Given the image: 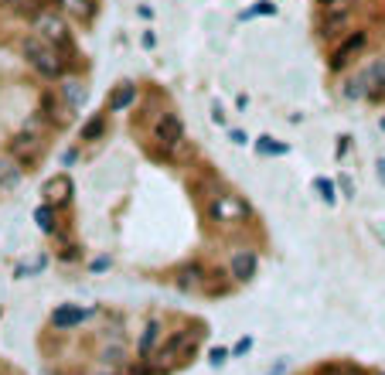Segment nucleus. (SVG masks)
I'll use <instances>...</instances> for the list:
<instances>
[{"label":"nucleus","mask_w":385,"mask_h":375,"mask_svg":"<svg viewBox=\"0 0 385 375\" xmlns=\"http://www.w3.org/2000/svg\"><path fill=\"white\" fill-rule=\"evenodd\" d=\"M348 21H351L348 3H341V7H328V10H324V24H321L324 31H321V34H324V38H337V34L348 27Z\"/></svg>","instance_id":"12"},{"label":"nucleus","mask_w":385,"mask_h":375,"mask_svg":"<svg viewBox=\"0 0 385 375\" xmlns=\"http://www.w3.org/2000/svg\"><path fill=\"white\" fill-rule=\"evenodd\" d=\"M317 3H321V7H324V10H328V7H341V3H344V0H317Z\"/></svg>","instance_id":"34"},{"label":"nucleus","mask_w":385,"mask_h":375,"mask_svg":"<svg viewBox=\"0 0 385 375\" xmlns=\"http://www.w3.org/2000/svg\"><path fill=\"white\" fill-rule=\"evenodd\" d=\"M160 321H147V327H144V334H140V345H136V355H140V362H147L150 355H154L157 341H160Z\"/></svg>","instance_id":"14"},{"label":"nucleus","mask_w":385,"mask_h":375,"mask_svg":"<svg viewBox=\"0 0 385 375\" xmlns=\"http://www.w3.org/2000/svg\"><path fill=\"white\" fill-rule=\"evenodd\" d=\"M211 123L215 127H225V109L222 106H211Z\"/></svg>","instance_id":"29"},{"label":"nucleus","mask_w":385,"mask_h":375,"mask_svg":"<svg viewBox=\"0 0 385 375\" xmlns=\"http://www.w3.org/2000/svg\"><path fill=\"white\" fill-rule=\"evenodd\" d=\"M45 201L55 205V208H65L69 201H72V194H76V185H72V178L69 174H55L52 181H45Z\"/></svg>","instance_id":"8"},{"label":"nucleus","mask_w":385,"mask_h":375,"mask_svg":"<svg viewBox=\"0 0 385 375\" xmlns=\"http://www.w3.org/2000/svg\"><path fill=\"white\" fill-rule=\"evenodd\" d=\"M379 375H385V372H379Z\"/></svg>","instance_id":"38"},{"label":"nucleus","mask_w":385,"mask_h":375,"mask_svg":"<svg viewBox=\"0 0 385 375\" xmlns=\"http://www.w3.org/2000/svg\"><path fill=\"white\" fill-rule=\"evenodd\" d=\"M85 318H89V311L78 307V304H62V307H55L52 311V324L58 331H72V327H78Z\"/></svg>","instance_id":"10"},{"label":"nucleus","mask_w":385,"mask_h":375,"mask_svg":"<svg viewBox=\"0 0 385 375\" xmlns=\"http://www.w3.org/2000/svg\"><path fill=\"white\" fill-rule=\"evenodd\" d=\"M34 27H38V34H41L45 41H52L62 55H72V34H69V24H65V14H62V10H48V7H45V10L34 17Z\"/></svg>","instance_id":"2"},{"label":"nucleus","mask_w":385,"mask_h":375,"mask_svg":"<svg viewBox=\"0 0 385 375\" xmlns=\"http://www.w3.org/2000/svg\"><path fill=\"white\" fill-rule=\"evenodd\" d=\"M202 273H205V269L198 267V263L184 267V269H181V276H178V287H181V290H188V287H198V283H202Z\"/></svg>","instance_id":"23"},{"label":"nucleus","mask_w":385,"mask_h":375,"mask_svg":"<svg viewBox=\"0 0 385 375\" xmlns=\"http://www.w3.org/2000/svg\"><path fill=\"white\" fill-rule=\"evenodd\" d=\"M375 85H379V69H375V62H372L368 69H361V72H355L351 79L344 82V89H341V96H344V99H372V92H375Z\"/></svg>","instance_id":"7"},{"label":"nucleus","mask_w":385,"mask_h":375,"mask_svg":"<svg viewBox=\"0 0 385 375\" xmlns=\"http://www.w3.org/2000/svg\"><path fill=\"white\" fill-rule=\"evenodd\" d=\"M198 338H202V331H178V334H171V341L160 345V351H157V358H160L157 369L164 372V362H181L188 351H195Z\"/></svg>","instance_id":"6"},{"label":"nucleus","mask_w":385,"mask_h":375,"mask_svg":"<svg viewBox=\"0 0 385 375\" xmlns=\"http://www.w3.org/2000/svg\"><path fill=\"white\" fill-rule=\"evenodd\" d=\"M375 167H379V181H382V185H385V157H382V161H379V164H375Z\"/></svg>","instance_id":"35"},{"label":"nucleus","mask_w":385,"mask_h":375,"mask_svg":"<svg viewBox=\"0 0 385 375\" xmlns=\"http://www.w3.org/2000/svg\"><path fill=\"white\" fill-rule=\"evenodd\" d=\"M4 7L14 14V17H24V21H34L41 10H45V0H4Z\"/></svg>","instance_id":"15"},{"label":"nucleus","mask_w":385,"mask_h":375,"mask_svg":"<svg viewBox=\"0 0 385 375\" xmlns=\"http://www.w3.org/2000/svg\"><path fill=\"white\" fill-rule=\"evenodd\" d=\"M256 154H262V157H283V154H290V147L286 143H276L273 136H259V143H256Z\"/></svg>","instance_id":"22"},{"label":"nucleus","mask_w":385,"mask_h":375,"mask_svg":"<svg viewBox=\"0 0 385 375\" xmlns=\"http://www.w3.org/2000/svg\"><path fill=\"white\" fill-rule=\"evenodd\" d=\"M365 45H368V31H351V34H348V38L334 48L328 69H331V72H344V69H348V65H351L361 52H365Z\"/></svg>","instance_id":"4"},{"label":"nucleus","mask_w":385,"mask_h":375,"mask_svg":"<svg viewBox=\"0 0 385 375\" xmlns=\"http://www.w3.org/2000/svg\"><path fill=\"white\" fill-rule=\"evenodd\" d=\"M21 174H24V167L18 161H10V157H0V191H10V188L21 181Z\"/></svg>","instance_id":"16"},{"label":"nucleus","mask_w":385,"mask_h":375,"mask_svg":"<svg viewBox=\"0 0 385 375\" xmlns=\"http://www.w3.org/2000/svg\"><path fill=\"white\" fill-rule=\"evenodd\" d=\"M375 69H379V85H375L372 99H385V58H379V62H375Z\"/></svg>","instance_id":"25"},{"label":"nucleus","mask_w":385,"mask_h":375,"mask_svg":"<svg viewBox=\"0 0 385 375\" xmlns=\"http://www.w3.org/2000/svg\"><path fill=\"white\" fill-rule=\"evenodd\" d=\"M106 365H120L123 362V348H113V351H106V358H103Z\"/></svg>","instance_id":"27"},{"label":"nucleus","mask_w":385,"mask_h":375,"mask_svg":"<svg viewBox=\"0 0 385 375\" xmlns=\"http://www.w3.org/2000/svg\"><path fill=\"white\" fill-rule=\"evenodd\" d=\"M341 375H365L361 369H341Z\"/></svg>","instance_id":"36"},{"label":"nucleus","mask_w":385,"mask_h":375,"mask_svg":"<svg viewBox=\"0 0 385 375\" xmlns=\"http://www.w3.org/2000/svg\"><path fill=\"white\" fill-rule=\"evenodd\" d=\"M276 0H256L253 7H246V10H239V21H253V17H276Z\"/></svg>","instance_id":"19"},{"label":"nucleus","mask_w":385,"mask_h":375,"mask_svg":"<svg viewBox=\"0 0 385 375\" xmlns=\"http://www.w3.org/2000/svg\"><path fill=\"white\" fill-rule=\"evenodd\" d=\"M58 92H62V99H65L69 109H78L85 103V89H82V82H76V79H65L58 85Z\"/></svg>","instance_id":"17"},{"label":"nucleus","mask_w":385,"mask_h":375,"mask_svg":"<svg viewBox=\"0 0 385 375\" xmlns=\"http://www.w3.org/2000/svg\"><path fill=\"white\" fill-rule=\"evenodd\" d=\"M133 103H136V85H133V82H120V85L109 92L106 109H109V113H123V109H130Z\"/></svg>","instance_id":"13"},{"label":"nucleus","mask_w":385,"mask_h":375,"mask_svg":"<svg viewBox=\"0 0 385 375\" xmlns=\"http://www.w3.org/2000/svg\"><path fill=\"white\" fill-rule=\"evenodd\" d=\"M256 269H259V256L253 249H239L229 263V273H232L235 283H249V280L256 276Z\"/></svg>","instance_id":"9"},{"label":"nucleus","mask_w":385,"mask_h":375,"mask_svg":"<svg viewBox=\"0 0 385 375\" xmlns=\"http://www.w3.org/2000/svg\"><path fill=\"white\" fill-rule=\"evenodd\" d=\"M229 355H232L229 348H211V358H208V362L218 369V365H225V362H229Z\"/></svg>","instance_id":"26"},{"label":"nucleus","mask_w":385,"mask_h":375,"mask_svg":"<svg viewBox=\"0 0 385 375\" xmlns=\"http://www.w3.org/2000/svg\"><path fill=\"white\" fill-rule=\"evenodd\" d=\"M154 140L157 147L164 150V154H171V150H178L181 140H184V123H181L178 113H164L160 120H157L154 127Z\"/></svg>","instance_id":"5"},{"label":"nucleus","mask_w":385,"mask_h":375,"mask_svg":"<svg viewBox=\"0 0 385 375\" xmlns=\"http://www.w3.org/2000/svg\"><path fill=\"white\" fill-rule=\"evenodd\" d=\"M58 10L78 24H89L96 17V0H58Z\"/></svg>","instance_id":"11"},{"label":"nucleus","mask_w":385,"mask_h":375,"mask_svg":"<svg viewBox=\"0 0 385 375\" xmlns=\"http://www.w3.org/2000/svg\"><path fill=\"white\" fill-rule=\"evenodd\" d=\"M21 52H24L27 65L41 76V79H62L65 76V55L55 48L52 41H45L41 34H31V38H24V45H21Z\"/></svg>","instance_id":"1"},{"label":"nucleus","mask_w":385,"mask_h":375,"mask_svg":"<svg viewBox=\"0 0 385 375\" xmlns=\"http://www.w3.org/2000/svg\"><path fill=\"white\" fill-rule=\"evenodd\" d=\"M379 127H382V134H385V113H382V116H379Z\"/></svg>","instance_id":"37"},{"label":"nucleus","mask_w":385,"mask_h":375,"mask_svg":"<svg viewBox=\"0 0 385 375\" xmlns=\"http://www.w3.org/2000/svg\"><path fill=\"white\" fill-rule=\"evenodd\" d=\"M314 188H317L321 201H328V205L337 201V194H334V181H328V178H314Z\"/></svg>","instance_id":"24"},{"label":"nucleus","mask_w":385,"mask_h":375,"mask_svg":"<svg viewBox=\"0 0 385 375\" xmlns=\"http://www.w3.org/2000/svg\"><path fill=\"white\" fill-rule=\"evenodd\" d=\"M154 45H157L154 31H144V48H154Z\"/></svg>","instance_id":"32"},{"label":"nucleus","mask_w":385,"mask_h":375,"mask_svg":"<svg viewBox=\"0 0 385 375\" xmlns=\"http://www.w3.org/2000/svg\"><path fill=\"white\" fill-rule=\"evenodd\" d=\"M109 267V260L106 256H99V260H92V273H99V269H106Z\"/></svg>","instance_id":"33"},{"label":"nucleus","mask_w":385,"mask_h":375,"mask_svg":"<svg viewBox=\"0 0 385 375\" xmlns=\"http://www.w3.org/2000/svg\"><path fill=\"white\" fill-rule=\"evenodd\" d=\"M253 348V338H242V341H235V348H232V355H246V351Z\"/></svg>","instance_id":"30"},{"label":"nucleus","mask_w":385,"mask_h":375,"mask_svg":"<svg viewBox=\"0 0 385 375\" xmlns=\"http://www.w3.org/2000/svg\"><path fill=\"white\" fill-rule=\"evenodd\" d=\"M58 109H62V103L55 99V92H45V99H41V113H45V120L55 123V127H62V123H65V116H62Z\"/></svg>","instance_id":"21"},{"label":"nucleus","mask_w":385,"mask_h":375,"mask_svg":"<svg viewBox=\"0 0 385 375\" xmlns=\"http://www.w3.org/2000/svg\"><path fill=\"white\" fill-rule=\"evenodd\" d=\"M41 154H45V140H41V134H34V130H21V134L10 140V157L21 164V167L38 164Z\"/></svg>","instance_id":"3"},{"label":"nucleus","mask_w":385,"mask_h":375,"mask_svg":"<svg viewBox=\"0 0 385 375\" xmlns=\"http://www.w3.org/2000/svg\"><path fill=\"white\" fill-rule=\"evenodd\" d=\"M103 134H106V116H103V113H96L92 120H85V123H82L78 140H82V143H96Z\"/></svg>","instance_id":"18"},{"label":"nucleus","mask_w":385,"mask_h":375,"mask_svg":"<svg viewBox=\"0 0 385 375\" xmlns=\"http://www.w3.org/2000/svg\"><path fill=\"white\" fill-rule=\"evenodd\" d=\"M337 185H341V191H344V194H348V198H355V188H351V181H348V178H341V181H337Z\"/></svg>","instance_id":"31"},{"label":"nucleus","mask_w":385,"mask_h":375,"mask_svg":"<svg viewBox=\"0 0 385 375\" xmlns=\"http://www.w3.org/2000/svg\"><path fill=\"white\" fill-rule=\"evenodd\" d=\"M229 140L235 143V147H246V143H249V136L242 134V130H229Z\"/></svg>","instance_id":"28"},{"label":"nucleus","mask_w":385,"mask_h":375,"mask_svg":"<svg viewBox=\"0 0 385 375\" xmlns=\"http://www.w3.org/2000/svg\"><path fill=\"white\" fill-rule=\"evenodd\" d=\"M55 212H58V208H55V205H48V201H45V205H38V212H34V222H38V229H41L45 236H55V229H58Z\"/></svg>","instance_id":"20"}]
</instances>
